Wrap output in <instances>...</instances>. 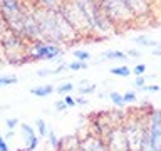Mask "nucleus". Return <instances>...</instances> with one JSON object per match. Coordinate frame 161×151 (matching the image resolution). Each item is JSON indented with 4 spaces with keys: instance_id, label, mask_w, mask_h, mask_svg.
Instances as JSON below:
<instances>
[{
    "instance_id": "nucleus-6",
    "label": "nucleus",
    "mask_w": 161,
    "mask_h": 151,
    "mask_svg": "<svg viewBox=\"0 0 161 151\" xmlns=\"http://www.w3.org/2000/svg\"><path fill=\"white\" fill-rule=\"evenodd\" d=\"M104 59H111V60H128V54L123 52V50H106L103 52Z\"/></svg>"
},
{
    "instance_id": "nucleus-7",
    "label": "nucleus",
    "mask_w": 161,
    "mask_h": 151,
    "mask_svg": "<svg viewBox=\"0 0 161 151\" xmlns=\"http://www.w3.org/2000/svg\"><path fill=\"white\" fill-rule=\"evenodd\" d=\"M109 72L113 76H118V77H129V76L133 74L128 65H118V67H113Z\"/></svg>"
},
{
    "instance_id": "nucleus-20",
    "label": "nucleus",
    "mask_w": 161,
    "mask_h": 151,
    "mask_svg": "<svg viewBox=\"0 0 161 151\" xmlns=\"http://www.w3.org/2000/svg\"><path fill=\"white\" fill-rule=\"evenodd\" d=\"M62 101L65 103V106H67V108H74V106H75V99H74L70 94H65L64 98H62Z\"/></svg>"
},
{
    "instance_id": "nucleus-8",
    "label": "nucleus",
    "mask_w": 161,
    "mask_h": 151,
    "mask_svg": "<svg viewBox=\"0 0 161 151\" xmlns=\"http://www.w3.org/2000/svg\"><path fill=\"white\" fill-rule=\"evenodd\" d=\"M35 126H37V136H39V138H45V136H47V133H49L47 123H45L44 119L37 118V119H35Z\"/></svg>"
},
{
    "instance_id": "nucleus-13",
    "label": "nucleus",
    "mask_w": 161,
    "mask_h": 151,
    "mask_svg": "<svg viewBox=\"0 0 161 151\" xmlns=\"http://www.w3.org/2000/svg\"><path fill=\"white\" fill-rule=\"evenodd\" d=\"M74 57H75V60H80V62H87V60L91 59V54L87 52V50L77 49V50H74Z\"/></svg>"
},
{
    "instance_id": "nucleus-21",
    "label": "nucleus",
    "mask_w": 161,
    "mask_h": 151,
    "mask_svg": "<svg viewBox=\"0 0 161 151\" xmlns=\"http://www.w3.org/2000/svg\"><path fill=\"white\" fill-rule=\"evenodd\" d=\"M141 91H144V92H158L161 89L159 86H143V87H139Z\"/></svg>"
},
{
    "instance_id": "nucleus-4",
    "label": "nucleus",
    "mask_w": 161,
    "mask_h": 151,
    "mask_svg": "<svg viewBox=\"0 0 161 151\" xmlns=\"http://www.w3.org/2000/svg\"><path fill=\"white\" fill-rule=\"evenodd\" d=\"M79 151H109V149L99 138L89 136V138H86L84 141H80Z\"/></svg>"
},
{
    "instance_id": "nucleus-16",
    "label": "nucleus",
    "mask_w": 161,
    "mask_h": 151,
    "mask_svg": "<svg viewBox=\"0 0 161 151\" xmlns=\"http://www.w3.org/2000/svg\"><path fill=\"white\" fill-rule=\"evenodd\" d=\"M5 124H7V129H8V131H14L20 123H19L17 118H7V119H5Z\"/></svg>"
},
{
    "instance_id": "nucleus-12",
    "label": "nucleus",
    "mask_w": 161,
    "mask_h": 151,
    "mask_svg": "<svg viewBox=\"0 0 161 151\" xmlns=\"http://www.w3.org/2000/svg\"><path fill=\"white\" fill-rule=\"evenodd\" d=\"M55 91H57L59 94H62V96H65V94H70V92L74 91V84H72V82H64V84H60V86H59V87L55 89Z\"/></svg>"
},
{
    "instance_id": "nucleus-5",
    "label": "nucleus",
    "mask_w": 161,
    "mask_h": 151,
    "mask_svg": "<svg viewBox=\"0 0 161 151\" xmlns=\"http://www.w3.org/2000/svg\"><path fill=\"white\" fill-rule=\"evenodd\" d=\"M54 86L50 84H44V86H37V87H32L30 89V94L35 96V98H47V96H50L54 92Z\"/></svg>"
},
{
    "instance_id": "nucleus-19",
    "label": "nucleus",
    "mask_w": 161,
    "mask_h": 151,
    "mask_svg": "<svg viewBox=\"0 0 161 151\" xmlns=\"http://www.w3.org/2000/svg\"><path fill=\"white\" fill-rule=\"evenodd\" d=\"M134 76H144V72H146V65L144 64H138V65H134V69L131 70Z\"/></svg>"
},
{
    "instance_id": "nucleus-15",
    "label": "nucleus",
    "mask_w": 161,
    "mask_h": 151,
    "mask_svg": "<svg viewBox=\"0 0 161 151\" xmlns=\"http://www.w3.org/2000/svg\"><path fill=\"white\" fill-rule=\"evenodd\" d=\"M47 138H49V143H50V146H52L54 149H57V146H59V138H57V134L54 133V131H49L47 133Z\"/></svg>"
},
{
    "instance_id": "nucleus-18",
    "label": "nucleus",
    "mask_w": 161,
    "mask_h": 151,
    "mask_svg": "<svg viewBox=\"0 0 161 151\" xmlns=\"http://www.w3.org/2000/svg\"><path fill=\"white\" fill-rule=\"evenodd\" d=\"M96 91V84H92V86H84V82H82V86L79 87V92L80 94H91V92H94Z\"/></svg>"
},
{
    "instance_id": "nucleus-9",
    "label": "nucleus",
    "mask_w": 161,
    "mask_h": 151,
    "mask_svg": "<svg viewBox=\"0 0 161 151\" xmlns=\"http://www.w3.org/2000/svg\"><path fill=\"white\" fill-rule=\"evenodd\" d=\"M134 42L139 44V45H144V47H154V45H158L154 40L148 39L146 35H138V37H134Z\"/></svg>"
},
{
    "instance_id": "nucleus-27",
    "label": "nucleus",
    "mask_w": 161,
    "mask_h": 151,
    "mask_svg": "<svg viewBox=\"0 0 161 151\" xmlns=\"http://www.w3.org/2000/svg\"><path fill=\"white\" fill-rule=\"evenodd\" d=\"M40 2H42L44 5H47V7H55V0H40Z\"/></svg>"
},
{
    "instance_id": "nucleus-26",
    "label": "nucleus",
    "mask_w": 161,
    "mask_h": 151,
    "mask_svg": "<svg viewBox=\"0 0 161 151\" xmlns=\"http://www.w3.org/2000/svg\"><path fill=\"white\" fill-rule=\"evenodd\" d=\"M65 108H67V106H65L64 101H57V103H55V109L57 111H64Z\"/></svg>"
},
{
    "instance_id": "nucleus-1",
    "label": "nucleus",
    "mask_w": 161,
    "mask_h": 151,
    "mask_svg": "<svg viewBox=\"0 0 161 151\" xmlns=\"http://www.w3.org/2000/svg\"><path fill=\"white\" fill-rule=\"evenodd\" d=\"M144 141L149 151H161V111H154L151 116Z\"/></svg>"
},
{
    "instance_id": "nucleus-25",
    "label": "nucleus",
    "mask_w": 161,
    "mask_h": 151,
    "mask_svg": "<svg viewBox=\"0 0 161 151\" xmlns=\"http://www.w3.org/2000/svg\"><path fill=\"white\" fill-rule=\"evenodd\" d=\"M74 99H75V106H77V104L79 106H86V104H87V99H84L82 96H80V98H74Z\"/></svg>"
},
{
    "instance_id": "nucleus-3",
    "label": "nucleus",
    "mask_w": 161,
    "mask_h": 151,
    "mask_svg": "<svg viewBox=\"0 0 161 151\" xmlns=\"http://www.w3.org/2000/svg\"><path fill=\"white\" fill-rule=\"evenodd\" d=\"M20 131L24 134V143H25V149H19V151H37L39 148V136L34 131L32 126H29L27 123H20Z\"/></svg>"
},
{
    "instance_id": "nucleus-28",
    "label": "nucleus",
    "mask_w": 161,
    "mask_h": 151,
    "mask_svg": "<svg viewBox=\"0 0 161 151\" xmlns=\"http://www.w3.org/2000/svg\"><path fill=\"white\" fill-rule=\"evenodd\" d=\"M126 54H128V55H133V57H139V50H136V49H129Z\"/></svg>"
},
{
    "instance_id": "nucleus-22",
    "label": "nucleus",
    "mask_w": 161,
    "mask_h": 151,
    "mask_svg": "<svg viewBox=\"0 0 161 151\" xmlns=\"http://www.w3.org/2000/svg\"><path fill=\"white\" fill-rule=\"evenodd\" d=\"M144 82H146V79H144V76H136V81H134V86L136 87H143L144 86Z\"/></svg>"
},
{
    "instance_id": "nucleus-23",
    "label": "nucleus",
    "mask_w": 161,
    "mask_h": 151,
    "mask_svg": "<svg viewBox=\"0 0 161 151\" xmlns=\"http://www.w3.org/2000/svg\"><path fill=\"white\" fill-rule=\"evenodd\" d=\"M0 151H10V149H8L7 141H5V138H3L2 134H0Z\"/></svg>"
},
{
    "instance_id": "nucleus-2",
    "label": "nucleus",
    "mask_w": 161,
    "mask_h": 151,
    "mask_svg": "<svg viewBox=\"0 0 161 151\" xmlns=\"http://www.w3.org/2000/svg\"><path fill=\"white\" fill-rule=\"evenodd\" d=\"M62 54L60 49L54 44H44V42H37L32 47V57L34 59H45V60H54Z\"/></svg>"
},
{
    "instance_id": "nucleus-17",
    "label": "nucleus",
    "mask_w": 161,
    "mask_h": 151,
    "mask_svg": "<svg viewBox=\"0 0 161 151\" xmlns=\"http://www.w3.org/2000/svg\"><path fill=\"white\" fill-rule=\"evenodd\" d=\"M123 99H124V104L126 103H134L136 101V91H128V92H124Z\"/></svg>"
},
{
    "instance_id": "nucleus-14",
    "label": "nucleus",
    "mask_w": 161,
    "mask_h": 151,
    "mask_svg": "<svg viewBox=\"0 0 161 151\" xmlns=\"http://www.w3.org/2000/svg\"><path fill=\"white\" fill-rule=\"evenodd\" d=\"M67 69H70V70H84V69H87V62L74 60V62H69L67 64Z\"/></svg>"
},
{
    "instance_id": "nucleus-11",
    "label": "nucleus",
    "mask_w": 161,
    "mask_h": 151,
    "mask_svg": "<svg viewBox=\"0 0 161 151\" xmlns=\"http://www.w3.org/2000/svg\"><path fill=\"white\" fill-rule=\"evenodd\" d=\"M17 76H12V74H5V76H0V86H12L17 82Z\"/></svg>"
},
{
    "instance_id": "nucleus-10",
    "label": "nucleus",
    "mask_w": 161,
    "mask_h": 151,
    "mask_svg": "<svg viewBox=\"0 0 161 151\" xmlns=\"http://www.w3.org/2000/svg\"><path fill=\"white\" fill-rule=\"evenodd\" d=\"M109 99L113 101V104L116 106V108H123V106H124V99H123V94L116 92V91H113V92H109Z\"/></svg>"
},
{
    "instance_id": "nucleus-29",
    "label": "nucleus",
    "mask_w": 161,
    "mask_h": 151,
    "mask_svg": "<svg viewBox=\"0 0 161 151\" xmlns=\"http://www.w3.org/2000/svg\"><path fill=\"white\" fill-rule=\"evenodd\" d=\"M12 136H14V131H8V133L5 134V138H7V139H10V138H12Z\"/></svg>"
},
{
    "instance_id": "nucleus-24",
    "label": "nucleus",
    "mask_w": 161,
    "mask_h": 151,
    "mask_svg": "<svg viewBox=\"0 0 161 151\" xmlns=\"http://www.w3.org/2000/svg\"><path fill=\"white\" fill-rule=\"evenodd\" d=\"M54 72L52 70H49V69H44V70H37V76L39 77H47V76H52Z\"/></svg>"
}]
</instances>
